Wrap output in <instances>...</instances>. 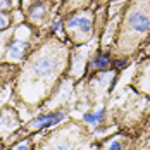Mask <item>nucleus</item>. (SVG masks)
I'll return each instance as SVG.
<instances>
[{
	"mask_svg": "<svg viewBox=\"0 0 150 150\" xmlns=\"http://www.w3.org/2000/svg\"><path fill=\"white\" fill-rule=\"evenodd\" d=\"M126 26L133 31V33L145 35L150 30L149 12L143 11V9H133V11H129L128 12V17H126Z\"/></svg>",
	"mask_w": 150,
	"mask_h": 150,
	"instance_id": "obj_1",
	"label": "nucleus"
},
{
	"mask_svg": "<svg viewBox=\"0 0 150 150\" xmlns=\"http://www.w3.org/2000/svg\"><path fill=\"white\" fill-rule=\"evenodd\" d=\"M66 28L67 30H78L83 35H90L91 30H93V23H91L90 16L73 14L66 19Z\"/></svg>",
	"mask_w": 150,
	"mask_h": 150,
	"instance_id": "obj_2",
	"label": "nucleus"
},
{
	"mask_svg": "<svg viewBox=\"0 0 150 150\" xmlns=\"http://www.w3.org/2000/svg\"><path fill=\"white\" fill-rule=\"evenodd\" d=\"M55 67H57L55 57H54V55H43V57H40V59L35 62L33 71H35L36 76H48V74L54 73Z\"/></svg>",
	"mask_w": 150,
	"mask_h": 150,
	"instance_id": "obj_3",
	"label": "nucleus"
},
{
	"mask_svg": "<svg viewBox=\"0 0 150 150\" xmlns=\"http://www.w3.org/2000/svg\"><path fill=\"white\" fill-rule=\"evenodd\" d=\"M62 119H64V114L62 112H50V114H43V116L33 119L30 126L33 129H45L48 126H54V124L60 122Z\"/></svg>",
	"mask_w": 150,
	"mask_h": 150,
	"instance_id": "obj_4",
	"label": "nucleus"
},
{
	"mask_svg": "<svg viewBox=\"0 0 150 150\" xmlns=\"http://www.w3.org/2000/svg\"><path fill=\"white\" fill-rule=\"evenodd\" d=\"M26 48V40H14L9 47V57L12 59H21Z\"/></svg>",
	"mask_w": 150,
	"mask_h": 150,
	"instance_id": "obj_5",
	"label": "nucleus"
},
{
	"mask_svg": "<svg viewBox=\"0 0 150 150\" xmlns=\"http://www.w3.org/2000/svg\"><path fill=\"white\" fill-rule=\"evenodd\" d=\"M104 116H105V109H98L97 112H86L83 116V121L88 122V124H100Z\"/></svg>",
	"mask_w": 150,
	"mask_h": 150,
	"instance_id": "obj_6",
	"label": "nucleus"
},
{
	"mask_svg": "<svg viewBox=\"0 0 150 150\" xmlns=\"http://www.w3.org/2000/svg\"><path fill=\"white\" fill-rule=\"evenodd\" d=\"M109 64H110V59L105 54H98L95 59L91 60L90 67L91 69H105V67H109Z\"/></svg>",
	"mask_w": 150,
	"mask_h": 150,
	"instance_id": "obj_7",
	"label": "nucleus"
},
{
	"mask_svg": "<svg viewBox=\"0 0 150 150\" xmlns=\"http://www.w3.org/2000/svg\"><path fill=\"white\" fill-rule=\"evenodd\" d=\"M105 150H122V145H121L119 140H112L105 145Z\"/></svg>",
	"mask_w": 150,
	"mask_h": 150,
	"instance_id": "obj_8",
	"label": "nucleus"
},
{
	"mask_svg": "<svg viewBox=\"0 0 150 150\" xmlns=\"http://www.w3.org/2000/svg\"><path fill=\"white\" fill-rule=\"evenodd\" d=\"M7 24H9V14L7 12H0V30L7 28Z\"/></svg>",
	"mask_w": 150,
	"mask_h": 150,
	"instance_id": "obj_9",
	"label": "nucleus"
},
{
	"mask_svg": "<svg viewBox=\"0 0 150 150\" xmlns=\"http://www.w3.org/2000/svg\"><path fill=\"white\" fill-rule=\"evenodd\" d=\"M54 150H71V145L69 143H57L54 147Z\"/></svg>",
	"mask_w": 150,
	"mask_h": 150,
	"instance_id": "obj_10",
	"label": "nucleus"
},
{
	"mask_svg": "<svg viewBox=\"0 0 150 150\" xmlns=\"http://www.w3.org/2000/svg\"><path fill=\"white\" fill-rule=\"evenodd\" d=\"M14 150H30V145H28L26 142H23V143H19V145H17Z\"/></svg>",
	"mask_w": 150,
	"mask_h": 150,
	"instance_id": "obj_11",
	"label": "nucleus"
},
{
	"mask_svg": "<svg viewBox=\"0 0 150 150\" xmlns=\"http://www.w3.org/2000/svg\"><path fill=\"white\" fill-rule=\"evenodd\" d=\"M124 66H126L124 60H116V62H114V67H116V69H121V67H124Z\"/></svg>",
	"mask_w": 150,
	"mask_h": 150,
	"instance_id": "obj_12",
	"label": "nucleus"
},
{
	"mask_svg": "<svg viewBox=\"0 0 150 150\" xmlns=\"http://www.w3.org/2000/svg\"><path fill=\"white\" fill-rule=\"evenodd\" d=\"M149 73H150V67H149Z\"/></svg>",
	"mask_w": 150,
	"mask_h": 150,
	"instance_id": "obj_13",
	"label": "nucleus"
}]
</instances>
